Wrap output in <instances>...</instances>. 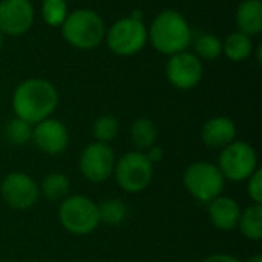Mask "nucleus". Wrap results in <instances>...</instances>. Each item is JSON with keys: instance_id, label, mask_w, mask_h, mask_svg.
Instances as JSON below:
<instances>
[{"instance_id": "a878e982", "label": "nucleus", "mask_w": 262, "mask_h": 262, "mask_svg": "<svg viewBox=\"0 0 262 262\" xmlns=\"http://www.w3.org/2000/svg\"><path fill=\"white\" fill-rule=\"evenodd\" d=\"M247 192L250 198L255 201V204H262V170L256 169L252 177L249 178Z\"/></svg>"}, {"instance_id": "ddd939ff", "label": "nucleus", "mask_w": 262, "mask_h": 262, "mask_svg": "<svg viewBox=\"0 0 262 262\" xmlns=\"http://www.w3.org/2000/svg\"><path fill=\"white\" fill-rule=\"evenodd\" d=\"M31 140L46 155H60L69 144V132L61 121L49 117L34 124Z\"/></svg>"}, {"instance_id": "b1692460", "label": "nucleus", "mask_w": 262, "mask_h": 262, "mask_svg": "<svg viewBox=\"0 0 262 262\" xmlns=\"http://www.w3.org/2000/svg\"><path fill=\"white\" fill-rule=\"evenodd\" d=\"M68 14L66 0H43L41 3V15L49 26H61Z\"/></svg>"}, {"instance_id": "f257e3e1", "label": "nucleus", "mask_w": 262, "mask_h": 262, "mask_svg": "<svg viewBox=\"0 0 262 262\" xmlns=\"http://www.w3.org/2000/svg\"><path fill=\"white\" fill-rule=\"evenodd\" d=\"M58 106L55 86L45 78H28L12 94V111L15 117L31 126L49 118Z\"/></svg>"}, {"instance_id": "4468645a", "label": "nucleus", "mask_w": 262, "mask_h": 262, "mask_svg": "<svg viewBox=\"0 0 262 262\" xmlns=\"http://www.w3.org/2000/svg\"><path fill=\"white\" fill-rule=\"evenodd\" d=\"M236 126L229 117H213L201 129V140L207 147L223 149L235 141Z\"/></svg>"}, {"instance_id": "dca6fc26", "label": "nucleus", "mask_w": 262, "mask_h": 262, "mask_svg": "<svg viewBox=\"0 0 262 262\" xmlns=\"http://www.w3.org/2000/svg\"><path fill=\"white\" fill-rule=\"evenodd\" d=\"M235 21L238 31L253 37L262 31V2L261 0H244L239 3L235 12Z\"/></svg>"}, {"instance_id": "0eeeda50", "label": "nucleus", "mask_w": 262, "mask_h": 262, "mask_svg": "<svg viewBox=\"0 0 262 262\" xmlns=\"http://www.w3.org/2000/svg\"><path fill=\"white\" fill-rule=\"evenodd\" d=\"M115 180L127 193H138L147 189L154 177V164L144 152H129L115 163Z\"/></svg>"}, {"instance_id": "5701e85b", "label": "nucleus", "mask_w": 262, "mask_h": 262, "mask_svg": "<svg viewBox=\"0 0 262 262\" xmlns=\"http://www.w3.org/2000/svg\"><path fill=\"white\" fill-rule=\"evenodd\" d=\"M118 132H120V123L112 115H101L94 121L92 134L98 143L109 144L112 140L118 137Z\"/></svg>"}, {"instance_id": "1a4fd4ad", "label": "nucleus", "mask_w": 262, "mask_h": 262, "mask_svg": "<svg viewBox=\"0 0 262 262\" xmlns=\"http://www.w3.org/2000/svg\"><path fill=\"white\" fill-rule=\"evenodd\" d=\"M203 61L189 51L170 55L166 64V75L169 83L180 91L196 88L203 78Z\"/></svg>"}, {"instance_id": "9b49d317", "label": "nucleus", "mask_w": 262, "mask_h": 262, "mask_svg": "<svg viewBox=\"0 0 262 262\" xmlns=\"http://www.w3.org/2000/svg\"><path fill=\"white\" fill-rule=\"evenodd\" d=\"M0 195L9 207L15 210H26L38 201L40 187L28 173L12 172L3 178L0 184Z\"/></svg>"}, {"instance_id": "cd10ccee", "label": "nucleus", "mask_w": 262, "mask_h": 262, "mask_svg": "<svg viewBox=\"0 0 262 262\" xmlns=\"http://www.w3.org/2000/svg\"><path fill=\"white\" fill-rule=\"evenodd\" d=\"M204 262H243L239 261L238 258L232 256V255H226V253H215L210 255L209 258H206Z\"/></svg>"}, {"instance_id": "bb28decb", "label": "nucleus", "mask_w": 262, "mask_h": 262, "mask_svg": "<svg viewBox=\"0 0 262 262\" xmlns=\"http://www.w3.org/2000/svg\"><path fill=\"white\" fill-rule=\"evenodd\" d=\"M144 155L147 157V160H149L152 164H155V163H158V161H161V160H163L164 152H163V149H161V147H158V146H152V147H149V149H147V152H146Z\"/></svg>"}, {"instance_id": "c85d7f7f", "label": "nucleus", "mask_w": 262, "mask_h": 262, "mask_svg": "<svg viewBox=\"0 0 262 262\" xmlns=\"http://www.w3.org/2000/svg\"><path fill=\"white\" fill-rule=\"evenodd\" d=\"M246 262H262V256L261 255H253V256H250Z\"/></svg>"}, {"instance_id": "6ab92c4d", "label": "nucleus", "mask_w": 262, "mask_h": 262, "mask_svg": "<svg viewBox=\"0 0 262 262\" xmlns=\"http://www.w3.org/2000/svg\"><path fill=\"white\" fill-rule=\"evenodd\" d=\"M238 227L241 233L250 241H261L262 238V206L253 204L239 215Z\"/></svg>"}, {"instance_id": "9d476101", "label": "nucleus", "mask_w": 262, "mask_h": 262, "mask_svg": "<svg viewBox=\"0 0 262 262\" xmlns=\"http://www.w3.org/2000/svg\"><path fill=\"white\" fill-rule=\"evenodd\" d=\"M80 172L92 183H103L109 180L115 169V155L109 144L91 143L80 155Z\"/></svg>"}, {"instance_id": "39448f33", "label": "nucleus", "mask_w": 262, "mask_h": 262, "mask_svg": "<svg viewBox=\"0 0 262 262\" xmlns=\"http://www.w3.org/2000/svg\"><path fill=\"white\" fill-rule=\"evenodd\" d=\"M183 184L195 200L209 204L221 195L224 189V177L218 166L209 161H198L186 169Z\"/></svg>"}, {"instance_id": "f8f14e48", "label": "nucleus", "mask_w": 262, "mask_h": 262, "mask_svg": "<svg viewBox=\"0 0 262 262\" xmlns=\"http://www.w3.org/2000/svg\"><path fill=\"white\" fill-rule=\"evenodd\" d=\"M35 11L29 0L0 2V32L3 35H21L34 23Z\"/></svg>"}, {"instance_id": "6e6552de", "label": "nucleus", "mask_w": 262, "mask_h": 262, "mask_svg": "<svg viewBox=\"0 0 262 262\" xmlns=\"http://www.w3.org/2000/svg\"><path fill=\"white\" fill-rule=\"evenodd\" d=\"M218 169L224 180L244 181L258 169V157L255 149L244 141H233L223 147L218 160Z\"/></svg>"}, {"instance_id": "7ed1b4c3", "label": "nucleus", "mask_w": 262, "mask_h": 262, "mask_svg": "<svg viewBox=\"0 0 262 262\" xmlns=\"http://www.w3.org/2000/svg\"><path fill=\"white\" fill-rule=\"evenodd\" d=\"M60 28L63 38L71 46L81 51L95 49L106 37V25L103 17L97 11L88 8L69 12Z\"/></svg>"}, {"instance_id": "f3484780", "label": "nucleus", "mask_w": 262, "mask_h": 262, "mask_svg": "<svg viewBox=\"0 0 262 262\" xmlns=\"http://www.w3.org/2000/svg\"><path fill=\"white\" fill-rule=\"evenodd\" d=\"M223 54L230 61H244L253 54V40L252 37L235 31L227 35V38L223 41Z\"/></svg>"}, {"instance_id": "20e7f679", "label": "nucleus", "mask_w": 262, "mask_h": 262, "mask_svg": "<svg viewBox=\"0 0 262 262\" xmlns=\"http://www.w3.org/2000/svg\"><path fill=\"white\" fill-rule=\"evenodd\" d=\"M58 220L72 235H88L100 226L98 204L83 195L66 196L58 209Z\"/></svg>"}, {"instance_id": "412c9836", "label": "nucleus", "mask_w": 262, "mask_h": 262, "mask_svg": "<svg viewBox=\"0 0 262 262\" xmlns=\"http://www.w3.org/2000/svg\"><path fill=\"white\" fill-rule=\"evenodd\" d=\"M98 215L100 223H104L107 226H118L124 221L127 215V207L121 200L109 198L98 204Z\"/></svg>"}, {"instance_id": "a211bd4d", "label": "nucleus", "mask_w": 262, "mask_h": 262, "mask_svg": "<svg viewBox=\"0 0 262 262\" xmlns=\"http://www.w3.org/2000/svg\"><path fill=\"white\" fill-rule=\"evenodd\" d=\"M158 130L155 123L150 118L140 117L130 126V140L138 150H147L155 146Z\"/></svg>"}, {"instance_id": "c756f323", "label": "nucleus", "mask_w": 262, "mask_h": 262, "mask_svg": "<svg viewBox=\"0 0 262 262\" xmlns=\"http://www.w3.org/2000/svg\"><path fill=\"white\" fill-rule=\"evenodd\" d=\"M2 46H3V34L0 32V49H2Z\"/></svg>"}, {"instance_id": "393cba45", "label": "nucleus", "mask_w": 262, "mask_h": 262, "mask_svg": "<svg viewBox=\"0 0 262 262\" xmlns=\"http://www.w3.org/2000/svg\"><path fill=\"white\" fill-rule=\"evenodd\" d=\"M5 134H6V138H8V141L11 144L23 146L32 138V126L29 123H26L25 120H21L18 117H14L6 124Z\"/></svg>"}, {"instance_id": "423d86ee", "label": "nucleus", "mask_w": 262, "mask_h": 262, "mask_svg": "<svg viewBox=\"0 0 262 262\" xmlns=\"http://www.w3.org/2000/svg\"><path fill=\"white\" fill-rule=\"evenodd\" d=\"M104 40L114 54L121 57L134 55L147 43V28L141 18L123 17L106 31Z\"/></svg>"}, {"instance_id": "4be33fe9", "label": "nucleus", "mask_w": 262, "mask_h": 262, "mask_svg": "<svg viewBox=\"0 0 262 262\" xmlns=\"http://www.w3.org/2000/svg\"><path fill=\"white\" fill-rule=\"evenodd\" d=\"M223 54V41L215 34H203L195 41V55L203 61L216 60Z\"/></svg>"}, {"instance_id": "2eb2a0df", "label": "nucleus", "mask_w": 262, "mask_h": 262, "mask_svg": "<svg viewBox=\"0 0 262 262\" xmlns=\"http://www.w3.org/2000/svg\"><path fill=\"white\" fill-rule=\"evenodd\" d=\"M241 209L230 196H218L209 203V218L212 224L223 232H230L238 227Z\"/></svg>"}, {"instance_id": "aec40b11", "label": "nucleus", "mask_w": 262, "mask_h": 262, "mask_svg": "<svg viewBox=\"0 0 262 262\" xmlns=\"http://www.w3.org/2000/svg\"><path fill=\"white\" fill-rule=\"evenodd\" d=\"M69 178L64 173L54 172L43 180L40 192L49 201H63L69 193Z\"/></svg>"}, {"instance_id": "f03ea898", "label": "nucleus", "mask_w": 262, "mask_h": 262, "mask_svg": "<svg viewBox=\"0 0 262 262\" xmlns=\"http://www.w3.org/2000/svg\"><path fill=\"white\" fill-rule=\"evenodd\" d=\"M147 40L155 51L164 55H173L187 51L192 41V29L186 17L175 9L161 11L147 29Z\"/></svg>"}]
</instances>
